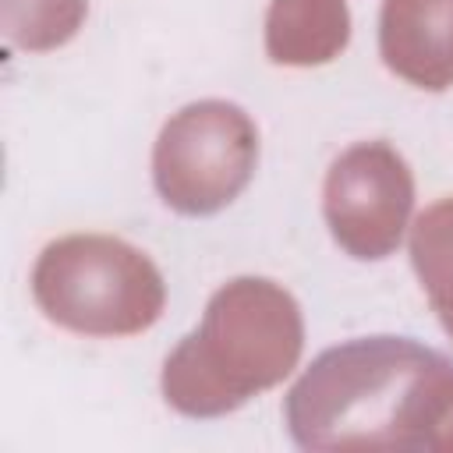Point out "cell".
<instances>
[{
  "mask_svg": "<svg viewBox=\"0 0 453 453\" xmlns=\"http://www.w3.org/2000/svg\"><path fill=\"white\" fill-rule=\"evenodd\" d=\"M453 403V361L407 336H361L322 350L287 393L301 449H432Z\"/></svg>",
  "mask_w": 453,
  "mask_h": 453,
  "instance_id": "obj_1",
  "label": "cell"
},
{
  "mask_svg": "<svg viewBox=\"0 0 453 453\" xmlns=\"http://www.w3.org/2000/svg\"><path fill=\"white\" fill-rule=\"evenodd\" d=\"M304 350V319L290 290L265 276L223 283L163 361V400L188 418H219L283 382Z\"/></svg>",
  "mask_w": 453,
  "mask_h": 453,
  "instance_id": "obj_2",
  "label": "cell"
},
{
  "mask_svg": "<svg viewBox=\"0 0 453 453\" xmlns=\"http://www.w3.org/2000/svg\"><path fill=\"white\" fill-rule=\"evenodd\" d=\"M35 308L81 336H138L163 315L159 265L113 234H64L32 265Z\"/></svg>",
  "mask_w": 453,
  "mask_h": 453,
  "instance_id": "obj_3",
  "label": "cell"
},
{
  "mask_svg": "<svg viewBox=\"0 0 453 453\" xmlns=\"http://www.w3.org/2000/svg\"><path fill=\"white\" fill-rule=\"evenodd\" d=\"M258 127L226 99L180 106L152 145V180L159 198L180 216L226 209L255 177Z\"/></svg>",
  "mask_w": 453,
  "mask_h": 453,
  "instance_id": "obj_4",
  "label": "cell"
},
{
  "mask_svg": "<svg viewBox=\"0 0 453 453\" xmlns=\"http://www.w3.org/2000/svg\"><path fill=\"white\" fill-rule=\"evenodd\" d=\"M414 209V173L389 142L343 149L322 184V216L333 241L361 262L389 258Z\"/></svg>",
  "mask_w": 453,
  "mask_h": 453,
  "instance_id": "obj_5",
  "label": "cell"
},
{
  "mask_svg": "<svg viewBox=\"0 0 453 453\" xmlns=\"http://www.w3.org/2000/svg\"><path fill=\"white\" fill-rule=\"evenodd\" d=\"M382 64L414 88L453 85V0H382Z\"/></svg>",
  "mask_w": 453,
  "mask_h": 453,
  "instance_id": "obj_6",
  "label": "cell"
},
{
  "mask_svg": "<svg viewBox=\"0 0 453 453\" xmlns=\"http://www.w3.org/2000/svg\"><path fill=\"white\" fill-rule=\"evenodd\" d=\"M350 42L347 0H273L265 14V53L283 67H319Z\"/></svg>",
  "mask_w": 453,
  "mask_h": 453,
  "instance_id": "obj_7",
  "label": "cell"
},
{
  "mask_svg": "<svg viewBox=\"0 0 453 453\" xmlns=\"http://www.w3.org/2000/svg\"><path fill=\"white\" fill-rule=\"evenodd\" d=\"M411 265L439 326L446 329V336H453V195L432 202L414 219Z\"/></svg>",
  "mask_w": 453,
  "mask_h": 453,
  "instance_id": "obj_8",
  "label": "cell"
},
{
  "mask_svg": "<svg viewBox=\"0 0 453 453\" xmlns=\"http://www.w3.org/2000/svg\"><path fill=\"white\" fill-rule=\"evenodd\" d=\"M88 14V0H0V28L11 46L46 53L71 42Z\"/></svg>",
  "mask_w": 453,
  "mask_h": 453,
  "instance_id": "obj_9",
  "label": "cell"
},
{
  "mask_svg": "<svg viewBox=\"0 0 453 453\" xmlns=\"http://www.w3.org/2000/svg\"><path fill=\"white\" fill-rule=\"evenodd\" d=\"M432 449H435V453H453V403H449V411H446V418H442V425H439V432H435Z\"/></svg>",
  "mask_w": 453,
  "mask_h": 453,
  "instance_id": "obj_10",
  "label": "cell"
}]
</instances>
